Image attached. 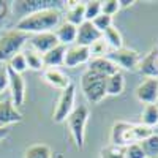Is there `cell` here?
Returning <instances> with one entry per match:
<instances>
[{
    "instance_id": "obj_1",
    "label": "cell",
    "mask_w": 158,
    "mask_h": 158,
    "mask_svg": "<svg viewBox=\"0 0 158 158\" xmlns=\"http://www.w3.org/2000/svg\"><path fill=\"white\" fill-rule=\"evenodd\" d=\"M60 21H62L60 10L49 8V10L30 13V15L21 18L16 24V29L29 33L32 36V35H38V33L54 32L60 25Z\"/></svg>"
},
{
    "instance_id": "obj_2",
    "label": "cell",
    "mask_w": 158,
    "mask_h": 158,
    "mask_svg": "<svg viewBox=\"0 0 158 158\" xmlns=\"http://www.w3.org/2000/svg\"><path fill=\"white\" fill-rule=\"evenodd\" d=\"M155 131L144 127L142 123H130L123 120L114 122L111 128V146L125 149L131 144H141L144 139L152 136Z\"/></svg>"
},
{
    "instance_id": "obj_3",
    "label": "cell",
    "mask_w": 158,
    "mask_h": 158,
    "mask_svg": "<svg viewBox=\"0 0 158 158\" xmlns=\"http://www.w3.org/2000/svg\"><path fill=\"white\" fill-rule=\"evenodd\" d=\"M30 40V35L16 27L0 35V63H8L13 57L24 51Z\"/></svg>"
},
{
    "instance_id": "obj_4",
    "label": "cell",
    "mask_w": 158,
    "mask_h": 158,
    "mask_svg": "<svg viewBox=\"0 0 158 158\" xmlns=\"http://www.w3.org/2000/svg\"><path fill=\"white\" fill-rule=\"evenodd\" d=\"M106 79L101 74H97L90 70H85L81 76V89L89 103L98 104L106 98Z\"/></svg>"
},
{
    "instance_id": "obj_5",
    "label": "cell",
    "mask_w": 158,
    "mask_h": 158,
    "mask_svg": "<svg viewBox=\"0 0 158 158\" xmlns=\"http://www.w3.org/2000/svg\"><path fill=\"white\" fill-rule=\"evenodd\" d=\"M89 108L84 106V104H79V106L74 108V111L70 114V117L67 118V123L70 128V135L76 144L77 149L84 147V141H85V127L89 122Z\"/></svg>"
},
{
    "instance_id": "obj_6",
    "label": "cell",
    "mask_w": 158,
    "mask_h": 158,
    "mask_svg": "<svg viewBox=\"0 0 158 158\" xmlns=\"http://www.w3.org/2000/svg\"><path fill=\"white\" fill-rule=\"evenodd\" d=\"M76 85L71 84L70 87H67L65 90L60 92V97L59 101L56 104V109L54 114H52V120L56 123H62V122H67V118L70 117V114L74 111L76 108Z\"/></svg>"
},
{
    "instance_id": "obj_7",
    "label": "cell",
    "mask_w": 158,
    "mask_h": 158,
    "mask_svg": "<svg viewBox=\"0 0 158 158\" xmlns=\"http://www.w3.org/2000/svg\"><path fill=\"white\" fill-rule=\"evenodd\" d=\"M106 57L117 65L118 70L123 68V70H128V71H136L138 67H139V62H141L139 52L133 51V49H128V48L111 51Z\"/></svg>"
},
{
    "instance_id": "obj_8",
    "label": "cell",
    "mask_w": 158,
    "mask_h": 158,
    "mask_svg": "<svg viewBox=\"0 0 158 158\" xmlns=\"http://www.w3.org/2000/svg\"><path fill=\"white\" fill-rule=\"evenodd\" d=\"M135 95L142 104H158V77H144L136 87Z\"/></svg>"
},
{
    "instance_id": "obj_9",
    "label": "cell",
    "mask_w": 158,
    "mask_h": 158,
    "mask_svg": "<svg viewBox=\"0 0 158 158\" xmlns=\"http://www.w3.org/2000/svg\"><path fill=\"white\" fill-rule=\"evenodd\" d=\"M8 89H10L13 104L19 109L24 104V100H25V81H24L22 74L13 71L10 68H8Z\"/></svg>"
},
{
    "instance_id": "obj_10",
    "label": "cell",
    "mask_w": 158,
    "mask_h": 158,
    "mask_svg": "<svg viewBox=\"0 0 158 158\" xmlns=\"http://www.w3.org/2000/svg\"><path fill=\"white\" fill-rule=\"evenodd\" d=\"M65 5H67V2H62V0H24V2H16V10L22 13L21 18H24L30 13L41 10H49V8L60 10Z\"/></svg>"
},
{
    "instance_id": "obj_11",
    "label": "cell",
    "mask_w": 158,
    "mask_h": 158,
    "mask_svg": "<svg viewBox=\"0 0 158 158\" xmlns=\"http://www.w3.org/2000/svg\"><path fill=\"white\" fill-rule=\"evenodd\" d=\"M92 59L90 49L79 46V44H71L67 48V54H65V67L67 68H76L79 65H87Z\"/></svg>"
},
{
    "instance_id": "obj_12",
    "label": "cell",
    "mask_w": 158,
    "mask_h": 158,
    "mask_svg": "<svg viewBox=\"0 0 158 158\" xmlns=\"http://www.w3.org/2000/svg\"><path fill=\"white\" fill-rule=\"evenodd\" d=\"M60 43L56 36L54 32H46V33H38V35H32L27 46L32 48L33 51H36L38 54L44 56L46 52H49L51 49L57 48Z\"/></svg>"
},
{
    "instance_id": "obj_13",
    "label": "cell",
    "mask_w": 158,
    "mask_h": 158,
    "mask_svg": "<svg viewBox=\"0 0 158 158\" xmlns=\"http://www.w3.org/2000/svg\"><path fill=\"white\" fill-rule=\"evenodd\" d=\"M103 36V33L95 27L92 22L84 21L81 25L77 27V36H76V44L84 46V48H90L95 41Z\"/></svg>"
},
{
    "instance_id": "obj_14",
    "label": "cell",
    "mask_w": 158,
    "mask_h": 158,
    "mask_svg": "<svg viewBox=\"0 0 158 158\" xmlns=\"http://www.w3.org/2000/svg\"><path fill=\"white\" fill-rule=\"evenodd\" d=\"M21 120H22V114L13 104L11 98L0 101V128H8L10 125L19 123Z\"/></svg>"
},
{
    "instance_id": "obj_15",
    "label": "cell",
    "mask_w": 158,
    "mask_h": 158,
    "mask_svg": "<svg viewBox=\"0 0 158 158\" xmlns=\"http://www.w3.org/2000/svg\"><path fill=\"white\" fill-rule=\"evenodd\" d=\"M43 79L54 89H59L60 92L70 87L73 82L67 73H63L60 68H44L43 70Z\"/></svg>"
},
{
    "instance_id": "obj_16",
    "label": "cell",
    "mask_w": 158,
    "mask_h": 158,
    "mask_svg": "<svg viewBox=\"0 0 158 158\" xmlns=\"http://www.w3.org/2000/svg\"><path fill=\"white\" fill-rule=\"evenodd\" d=\"M87 70L94 71L97 74H101L104 77H109L112 74H115L117 71H120L117 68V65L114 62H111L108 57H97V59H90V62L87 63Z\"/></svg>"
},
{
    "instance_id": "obj_17",
    "label": "cell",
    "mask_w": 158,
    "mask_h": 158,
    "mask_svg": "<svg viewBox=\"0 0 158 158\" xmlns=\"http://www.w3.org/2000/svg\"><path fill=\"white\" fill-rule=\"evenodd\" d=\"M57 40H59V43L63 44V46H71L76 43V36H77V27L67 21H63L60 22V25L54 30Z\"/></svg>"
},
{
    "instance_id": "obj_18",
    "label": "cell",
    "mask_w": 158,
    "mask_h": 158,
    "mask_svg": "<svg viewBox=\"0 0 158 158\" xmlns=\"http://www.w3.org/2000/svg\"><path fill=\"white\" fill-rule=\"evenodd\" d=\"M156 56H158V48L152 49L149 54L141 57L138 70L146 76V77H158V67H156Z\"/></svg>"
},
{
    "instance_id": "obj_19",
    "label": "cell",
    "mask_w": 158,
    "mask_h": 158,
    "mask_svg": "<svg viewBox=\"0 0 158 158\" xmlns=\"http://www.w3.org/2000/svg\"><path fill=\"white\" fill-rule=\"evenodd\" d=\"M65 54H67V46L59 44L57 48L51 49L43 56L44 68H59L65 63Z\"/></svg>"
},
{
    "instance_id": "obj_20",
    "label": "cell",
    "mask_w": 158,
    "mask_h": 158,
    "mask_svg": "<svg viewBox=\"0 0 158 158\" xmlns=\"http://www.w3.org/2000/svg\"><path fill=\"white\" fill-rule=\"evenodd\" d=\"M67 22L79 27L85 21V2H67Z\"/></svg>"
},
{
    "instance_id": "obj_21",
    "label": "cell",
    "mask_w": 158,
    "mask_h": 158,
    "mask_svg": "<svg viewBox=\"0 0 158 158\" xmlns=\"http://www.w3.org/2000/svg\"><path fill=\"white\" fill-rule=\"evenodd\" d=\"M125 90V76L122 71H117L115 74L109 76L106 79V95L109 97H118Z\"/></svg>"
},
{
    "instance_id": "obj_22",
    "label": "cell",
    "mask_w": 158,
    "mask_h": 158,
    "mask_svg": "<svg viewBox=\"0 0 158 158\" xmlns=\"http://www.w3.org/2000/svg\"><path fill=\"white\" fill-rule=\"evenodd\" d=\"M147 128H155L158 125V104H146L141 112V122Z\"/></svg>"
},
{
    "instance_id": "obj_23",
    "label": "cell",
    "mask_w": 158,
    "mask_h": 158,
    "mask_svg": "<svg viewBox=\"0 0 158 158\" xmlns=\"http://www.w3.org/2000/svg\"><path fill=\"white\" fill-rule=\"evenodd\" d=\"M22 54L25 56V60H27V67L30 70H35V71H40V70H44V63H43V56L38 54L36 51H33L32 48L25 46Z\"/></svg>"
},
{
    "instance_id": "obj_24",
    "label": "cell",
    "mask_w": 158,
    "mask_h": 158,
    "mask_svg": "<svg viewBox=\"0 0 158 158\" xmlns=\"http://www.w3.org/2000/svg\"><path fill=\"white\" fill-rule=\"evenodd\" d=\"M103 38L106 40V43L109 44L111 51H117V49H122V48H123V38H122V33L118 32V29L114 27V25L103 33Z\"/></svg>"
},
{
    "instance_id": "obj_25",
    "label": "cell",
    "mask_w": 158,
    "mask_h": 158,
    "mask_svg": "<svg viewBox=\"0 0 158 158\" xmlns=\"http://www.w3.org/2000/svg\"><path fill=\"white\" fill-rule=\"evenodd\" d=\"M24 158H52V150L46 144H33L25 150Z\"/></svg>"
},
{
    "instance_id": "obj_26",
    "label": "cell",
    "mask_w": 158,
    "mask_h": 158,
    "mask_svg": "<svg viewBox=\"0 0 158 158\" xmlns=\"http://www.w3.org/2000/svg\"><path fill=\"white\" fill-rule=\"evenodd\" d=\"M141 147L147 158H158V135L153 133L147 139H144L141 142Z\"/></svg>"
},
{
    "instance_id": "obj_27",
    "label": "cell",
    "mask_w": 158,
    "mask_h": 158,
    "mask_svg": "<svg viewBox=\"0 0 158 158\" xmlns=\"http://www.w3.org/2000/svg\"><path fill=\"white\" fill-rule=\"evenodd\" d=\"M89 49H90L92 59H97V57H106V56L109 54V52H111L109 44L106 43V40H104L103 36L98 40V41H95V43L92 44Z\"/></svg>"
},
{
    "instance_id": "obj_28",
    "label": "cell",
    "mask_w": 158,
    "mask_h": 158,
    "mask_svg": "<svg viewBox=\"0 0 158 158\" xmlns=\"http://www.w3.org/2000/svg\"><path fill=\"white\" fill-rule=\"evenodd\" d=\"M6 67L13 71H16L19 74H22L24 71H27L29 67H27V60H25V56L22 54V52H19V54H16L15 57H13L8 63H6Z\"/></svg>"
},
{
    "instance_id": "obj_29",
    "label": "cell",
    "mask_w": 158,
    "mask_h": 158,
    "mask_svg": "<svg viewBox=\"0 0 158 158\" xmlns=\"http://www.w3.org/2000/svg\"><path fill=\"white\" fill-rule=\"evenodd\" d=\"M100 15H101V2H98V0L85 2V21L92 22Z\"/></svg>"
},
{
    "instance_id": "obj_30",
    "label": "cell",
    "mask_w": 158,
    "mask_h": 158,
    "mask_svg": "<svg viewBox=\"0 0 158 158\" xmlns=\"http://www.w3.org/2000/svg\"><path fill=\"white\" fill-rule=\"evenodd\" d=\"M92 24H94L101 33H104L108 29H111L112 25H114V18L112 16H108V15H103V13H101L98 18H95L94 21H92Z\"/></svg>"
},
{
    "instance_id": "obj_31",
    "label": "cell",
    "mask_w": 158,
    "mask_h": 158,
    "mask_svg": "<svg viewBox=\"0 0 158 158\" xmlns=\"http://www.w3.org/2000/svg\"><path fill=\"white\" fill-rule=\"evenodd\" d=\"M120 11V2L118 0H106V2H101V13L108 16H114Z\"/></svg>"
},
{
    "instance_id": "obj_32",
    "label": "cell",
    "mask_w": 158,
    "mask_h": 158,
    "mask_svg": "<svg viewBox=\"0 0 158 158\" xmlns=\"http://www.w3.org/2000/svg\"><path fill=\"white\" fill-rule=\"evenodd\" d=\"M123 158H147L141 144H131L123 149Z\"/></svg>"
},
{
    "instance_id": "obj_33",
    "label": "cell",
    "mask_w": 158,
    "mask_h": 158,
    "mask_svg": "<svg viewBox=\"0 0 158 158\" xmlns=\"http://www.w3.org/2000/svg\"><path fill=\"white\" fill-rule=\"evenodd\" d=\"M100 158H123V149H118L114 146L104 147L100 153Z\"/></svg>"
},
{
    "instance_id": "obj_34",
    "label": "cell",
    "mask_w": 158,
    "mask_h": 158,
    "mask_svg": "<svg viewBox=\"0 0 158 158\" xmlns=\"http://www.w3.org/2000/svg\"><path fill=\"white\" fill-rule=\"evenodd\" d=\"M11 11H13V3L6 2V0H0V22L8 19Z\"/></svg>"
},
{
    "instance_id": "obj_35",
    "label": "cell",
    "mask_w": 158,
    "mask_h": 158,
    "mask_svg": "<svg viewBox=\"0 0 158 158\" xmlns=\"http://www.w3.org/2000/svg\"><path fill=\"white\" fill-rule=\"evenodd\" d=\"M8 89V68L6 65H0V95Z\"/></svg>"
},
{
    "instance_id": "obj_36",
    "label": "cell",
    "mask_w": 158,
    "mask_h": 158,
    "mask_svg": "<svg viewBox=\"0 0 158 158\" xmlns=\"http://www.w3.org/2000/svg\"><path fill=\"white\" fill-rule=\"evenodd\" d=\"M10 135V128H0V144H2Z\"/></svg>"
},
{
    "instance_id": "obj_37",
    "label": "cell",
    "mask_w": 158,
    "mask_h": 158,
    "mask_svg": "<svg viewBox=\"0 0 158 158\" xmlns=\"http://www.w3.org/2000/svg\"><path fill=\"white\" fill-rule=\"evenodd\" d=\"M118 2H120V8H125V6H130V5L135 3L133 0H130V2H128V0H118Z\"/></svg>"
}]
</instances>
